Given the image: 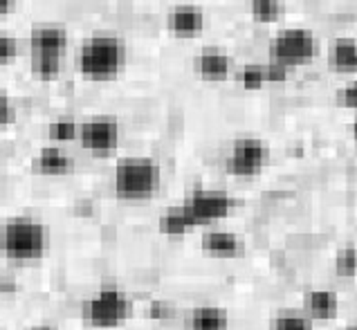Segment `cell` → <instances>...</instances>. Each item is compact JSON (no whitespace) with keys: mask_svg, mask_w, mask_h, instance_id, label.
I'll return each instance as SVG.
<instances>
[{"mask_svg":"<svg viewBox=\"0 0 357 330\" xmlns=\"http://www.w3.org/2000/svg\"><path fill=\"white\" fill-rule=\"evenodd\" d=\"M50 252V230L32 216H14L0 225V254L16 263L40 261Z\"/></svg>","mask_w":357,"mask_h":330,"instance_id":"6da1fadb","label":"cell"},{"mask_svg":"<svg viewBox=\"0 0 357 330\" xmlns=\"http://www.w3.org/2000/svg\"><path fill=\"white\" fill-rule=\"evenodd\" d=\"M79 72L90 81L115 79L126 66V45L115 34H95L79 50Z\"/></svg>","mask_w":357,"mask_h":330,"instance_id":"7a4b0ae2","label":"cell"},{"mask_svg":"<svg viewBox=\"0 0 357 330\" xmlns=\"http://www.w3.org/2000/svg\"><path fill=\"white\" fill-rule=\"evenodd\" d=\"M162 169L153 158H124L113 173L115 195L124 202H144L160 191Z\"/></svg>","mask_w":357,"mask_h":330,"instance_id":"3957f363","label":"cell"},{"mask_svg":"<svg viewBox=\"0 0 357 330\" xmlns=\"http://www.w3.org/2000/svg\"><path fill=\"white\" fill-rule=\"evenodd\" d=\"M132 299L117 285H101L99 290L81 303V319L99 330L124 326L132 317Z\"/></svg>","mask_w":357,"mask_h":330,"instance_id":"277c9868","label":"cell"},{"mask_svg":"<svg viewBox=\"0 0 357 330\" xmlns=\"http://www.w3.org/2000/svg\"><path fill=\"white\" fill-rule=\"evenodd\" d=\"M317 54V38L310 29H283L270 40V61L281 63L285 68L303 66Z\"/></svg>","mask_w":357,"mask_h":330,"instance_id":"5b68a950","label":"cell"},{"mask_svg":"<svg viewBox=\"0 0 357 330\" xmlns=\"http://www.w3.org/2000/svg\"><path fill=\"white\" fill-rule=\"evenodd\" d=\"M270 160V151L259 137H241L231 144L225 158V171L234 178H254Z\"/></svg>","mask_w":357,"mask_h":330,"instance_id":"8992f818","label":"cell"},{"mask_svg":"<svg viewBox=\"0 0 357 330\" xmlns=\"http://www.w3.org/2000/svg\"><path fill=\"white\" fill-rule=\"evenodd\" d=\"M187 209L191 211L193 220L198 227L213 225L218 220H225L227 216L236 207V200L227 191L220 189H196L185 200Z\"/></svg>","mask_w":357,"mask_h":330,"instance_id":"52a82bcc","label":"cell"},{"mask_svg":"<svg viewBox=\"0 0 357 330\" xmlns=\"http://www.w3.org/2000/svg\"><path fill=\"white\" fill-rule=\"evenodd\" d=\"M77 140L93 156H108L119 144V123L115 117H93L79 126Z\"/></svg>","mask_w":357,"mask_h":330,"instance_id":"ba28073f","label":"cell"},{"mask_svg":"<svg viewBox=\"0 0 357 330\" xmlns=\"http://www.w3.org/2000/svg\"><path fill=\"white\" fill-rule=\"evenodd\" d=\"M200 247L211 259H241L245 254L243 236L227 230H211L207 234H202Z\"/></svg>","mask_w":357,"mask_h":330,"instance_id":"9c48e42d","label":"cell"},{"mask_svg":"<svg viewBox=\"0 0 357 330\" xmlns=\"http://www.w3.org/2000/svg\"><path fill=\"white\" fill-rule=\"evenodd\" d=\"M167 27L171 29V34L178 38H193L205 27V14H202V9L196 5H176L169 12Z\"/></svg>","mask_w":357,"mask_h":330,"instance_id":"30bf717a","label":"cell"},{"mask_svg":"<svg viewBox=\"0 0 357 330\" xmlns=\"http://www.w3.org/2000/svg\"><path fill=\"white\" fill-rule=\"evenodd\" d=\"M68 47V32L61 25H34L29 32V50L34 54H59L63 57Z\"/></svg>","mask_w":357,"mask_h":330,"instance_id":"8fae6325","label":"cell"},{"mask_svg":"<svg viewBox=\"0 0 357 330\" xmlns=\"http://www.w3.org/2000/svg\"><path fill=\"white\" fill-rule=\"evenodd\" d=\"M303 313L310 322H333L340 315V297L335 290H310L303 297Z\"/></svg>","mask_w":357,"mask_h":330,"instance_id":"7c38bea8","label":"cell"},{"mask_svg":"<svg viewBox=\"0 0 357 330\" xmlns=\"http://www.w3.org/2000/svg\"><path fill=\"white\" fill-rule=\"evenodd\" d=\"M193 70H196L198 77L207 81H222L229 77L231 61L225 52H220V50L207 47V50H202L200 54L193 57Z\"/></svg>","mask_w":357,"mask_h":330,"instance_id":"4fadbf2b","label":"cell"},{"mask_svg":"<svg viewBox=\"0 0 357 330\" xmlns=\"http://www.w3.org/2000/svg\"><path fill=\"white\" fill-rule=\"evenodd\" d=\"M196 220H193L191 211L187 209V204H173L165 213L158 218V230L162 236H169V239H180V236H187L196 230Z\"/></svg>","mask_w":357,"mask_h":330,"instance_id":"5bb4252c","label":"cell"},{"mask_svg":"<svg viewBox=\"0 0 357 330\" xmlns=\"http://www.w3.org/2000/svg\"><path fill=\"white\" fill-rule=\"evenodd\" d=\"M32 169L40 175H68L75 171V160L59 147H45L38 151Z\"/></svg>","mask_w":357,"mask_h":330,"instance_id":"9a60e30c","label":"cell"},{"mask_svg":"<svg viewBox=\"0 0 357 330\" xmlns=\"http://www.w3.org/2000/svg\"><path fill=\"white\" fill-rule=\"evenodd\" d=\"M189 330H229V313L220 306H198L189 313Z\"/></svg>","mask_w":357,"mask_h":330,"instance_id":"2e32d148","label":"cell"},{"mask_svg":"<svg viewBox=\"0 0 357 330\" xmlns=\"http://www.w3.org/2000/svg\"><path fill=\"white\" fill-rule=\"evenodd\" d=\"M331 66L337 72H357V40L337 38L331 45Z\"/></svg>","mask_w":357,"mask_h":330,"instance_id":"e0dca14e","label":"cell"},{"mask_svg":"<svg viewBox=\"0 0 357 330\" xmlns=\"http://www.w3.org/2000/svg\"><path fill=\"white\" fill-rule=\"evenodd\" d=\"M270 330H314V324L303 310H281L274 315Z\"/></svg>","mask_w":357,"mask_h":330,"instance_id":"ac0fdd59","label":"cell"},{"mask_svg":"<svg viewBox=\"0 0 357 330\" xmlns=\"http://www.w3.org/2000/svg\"><path fill=\"white\" fill-rule=\"evenodd\" d=\"M29 63H32V72L36 79L50 81L61 75V57L59 54H34L32 52Z\"/></svg>","mask_w":357,"mask_h":330,"instance_id":"d6986e66","label":"cell"},{"mask_svg":"<svg viewBox=\"0 0 357 330\" xmlns=\"http://www.w3.org/2000/svg\"><path fill=\"white\" fill-rule=\"evenodd\" d=\"M335 274L342 276V278H353L357 276V247L353 245H344L335 252Z\"/></svg>","mask_w":357,"mask_h":330,"instance_id":"ffe728a7","label":"cell"},{"mask_svg":"<svg viewBox=\"0 0 357 330\" xmlns=\"http://www.w3.org/2000/svg\"><path fill=\"white\" fill-rule=\"evenodd\" d=\"M250 9H252V18L257 23L270 25L274 20H279L281 16V0H250Z\"/></svg>","mask_w":357,"mask_h":330,"instance_id":"44dd1931","label":"cell"},{"mask_svg":"<svg viewBox=\"0 0 357 330\" xmlns=\"http://www.w3.org/2000/svg\"><path fill=\"white\" fill-rule=\"evenodd\" d=\"M47 135L52 142L56 144H66V142H73L79 137V123L70 117H61L54 119L52 123L47 126Z\"/></svg>","mask_w":357,"mask_h":330,"instance_id":"7402d4cb","label":"cell"},{"mask_svg":"<svg viewBox=\"0 0 357 330\" xmlns=\"http://www.w3.org/2000/svg\"><path fill=\"white\" fill-rule=\"evenodd\" d=\"M146 317L151 322H171V319L178 317V308L173 301H167V299H153L146 306Z\"/></svg>","mask_w":357,"mask_h":330,"instance_id":"603a6c76","label":"cell"},{"mask_svg":"<svg viewBox=\"0 0 357 330\" xmlns=\"http://www.w3.org/2000/svg\"><path fill=\"white\" fill-rule=\"evenodd\" d=\"M241 84L245 90H259L265 84L263 77V66H245L241 70Z\"/></svg>","mask_w":357,"mask_h":330,"instance_id":"cb8c5ba5","label":"cell"},{"mask_svg":"<svg viewBox=\"0 0 357 330\" xmlns=\"http://www.w3.org/2000/svg\"><path fill=\"white\" fill-rule=\"evenodd\" d=\"M335 101H337V106H342V108L357 110V81L335 92Z\"/></svg>","mask_w":357,"mask_h":330,"instance_id":"d4e9b609","label":"cell"},{"mask_svg":"<svg viewBox=\"0 0 357 330\" xmlns=\"http://www.w3.org/2000/svg\"><path fill=\"white\" fill-rule=\"evenodd\" d=\"M288 68L281 66V63H274V61H270V63L263 66V77H265V84H283V81H288Z\"/></svg>","mask_w":357,"mask_h":330,"instance_id":"484cf974","label":"cell"},{"mask_svg":"<svg viewBox=\"0 0 357 330\" xmlns=\"http://www.w3.org/2000/svg\"><path fill=\"white\" fill-rule=\"evenodd\" d=\"M18 54V40L9 34H0V66L14 61Z\"/></svg>","mask_w":357,"mask_h":330,"instance_id":"4316f807","label":"cell"},{"mask_svg":"<svg viewBox=\"0 0 357 330\" xmlns=\"http://www.w3.org/2000/svg\"><path fill=\"white\" fill-rule=\"evenodd\" d=\"M14 119H16V108L7 97L0 95V123H12Z\"/></svg>","mask_w":357,"mask_h":330,"instance_id":"83f0119b","label":"cell"},{"mask_svg":"<svg viewBox=\"0 0 357 330\" xmlns=\"http://www.w3.org/2000/svg\"><path fill=\"white\" fill-rule=\"evenodd\" d=\"M0 292L3 294H14L16 292V281L12 278V281H9V278H0Z\"/></svg>","mask_w":357,"mask_h":330,"instance_id":"f1b7e54d","label":"cell"},{"mask_svg":"<svg viewBox=\"0 0 357 330\" xmlns=\"http://www.w3.org/2000/svg\"><path fill=\"white\" fill-rule=\"evenodd\" d=\"M16 0H0V16H5L12 12V7H14Z\"/></svg>","mask_w":357,"mask_h":330,"instance_id":"f546056e","label":"cell"},{"mask_svg":"<svg viewBox=\"0 0 357 330\" xmlns=\"http://www.w3.org/2000/svg\"><path fill=\"white\" fill-rule=\"evenodd\" d=\"M351 135H353V140L357 142V119H355V121L351 123Z\"/></svg>","mask_w":357,"mask_h":330,"instance_id":"4dcf8cb0","label":"cell"},{"mask_svg":"<svg viewBox=\"0 0 357 330\" xmlns=\"http://www.w3.org/2000/svg\"><path fill=\"white\" fill-rule=\"evenodd\" d=\"M29 330H54L52 326H32Z\"/></svg>","mask_w":357,"mask_h":330,"instance_id":"1f68e13d","label":"cell"},{"mask_svg":"<svg viewBox=\"0 0 357 330\" xmlns=\"http://www.w3.org/2000/svg\"><path fill=\"white\" fill-rule=\"evenodd\" d=\"M344 330H357V326H349V328H344Z\"/></svg>","mask_w":357,"mask_h":330,"instance_id":"d6a6232c","label":"cell"},{"mask_svg":"<svg viewBox=\"0 0 357 330\" xmlns=\"http://www.w3.org/2000/svg\"><path fill=\"white\" fill-rule=\"evenodd\" d=\"M0 330H5V328H3V324H0Z\"/></svg>","mask_w":357,"mask_h":330,"instance_id":"836d02e7","label":"cell"}]
</instances>
